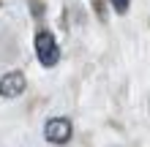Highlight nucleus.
Returning <instances> with one entry per match:
<instances>
[{
	"label": "nucleus",
	"instance_id": "nucleus-1",
	"mask_svg": "<svg viewBox=\"0 0 150 147\" xmlns=\"http://www.w3.org/2000/svg\"><path fill=\"white\" fill-rule=\"evenodd\" d=\"M33 44H36V55H38L44 68H52L60 60V49H57V41H55L52 33H47V30L36 33V41H33Z\"/></svg>",
	"mask_w": 150,
	"mask_h": 147
},
{
	"label": "nucleus",
	"instance_id": "nucleus-2",
	"mask_svg": "<svg viewBox=\"0 0 150 147\" xmlns=\"http://www.w3.org/2000/svg\"><path fill=\"white\" fill-rule=\"evenodd\" d=\"M71 123H68L66 117H52L47 120V125H44V136H47V142L52 144H66L68 139H71Z\"/></svg>",
	"mask_w": 150,
	"mask_h": 147
},
{
	"label": "nucleus",
	"instance_id": "nucleus-3",
	"mask_svg": "<svg viewBox=\"0 0 150 147\" xmlns=\"http://www.w3.org/2000/svg\"><path fill=\"white\" fill-rule=\"evenodd\" d=\"M25 87H28V79H25L22 71H8L3 79H0V96H3V98H16V96H22Z\"/></svg>",
	"mask_w": 150,
	"mask_h": 147
},
{
	"label": "nucleus",
	"instance_id": "nucleus-4",
	"mask_svg": "<svg viewBox=\"0 0 150 147\" xmlns=\"http://www.w3.org/2000/svg\"><path fill=\"white\" fill-rule=\"evenodd\" d=\"M128 6H131V0H112V8H115L117 14H126Z\"/></svg>",
	"mask_w": 150,
	"mask_h": 147
}]
</instances>
